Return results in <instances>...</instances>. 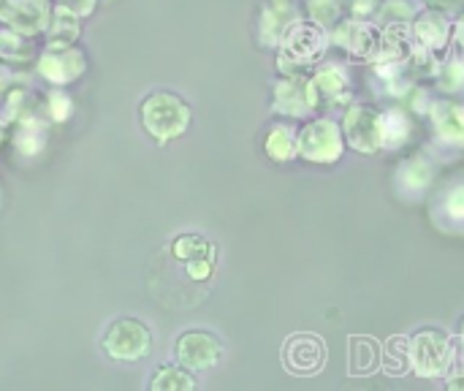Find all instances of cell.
Instances as JSON below:
<instances>
[{"instance_id":"1","label":"cell","mask_w":464,"mask_h":391,"mask_svg":"<svg viewBox=\"0 0 464 391\" xmlns=\"http://www.w3.org/2000/svg\"><path fill=\"white\" fill-rule=\"evenodd\" d=\"M139 122L155 144H169L185 136L193 122V109L179 93L155 90L139 103Z\"/></svg>"},{"instance_id":"2","label":"cell","mask_w":464,"mask_h":391,"mask_svg":"<svg viewBox=\"0 0 464 391\" xmlns=\"http://www.w3.org/2000/svg\"><path fill=\"white\" fill-rule=\"evenodd\" d=\"M329 52V33L313 22H294L277 46V71L283 76H310Z\"/></svg>"},{"instance_id":"3","label":"cell","mask_w":464,"mask_h":391,"mask_svg":"<svg viewBox=\"0 0 464 391\" xmlns=\"http://www.w3.org/2000/svg\"><path fill=\"white\" fill-rule=\"evenodd\" d=\"M408 354H411V373L424 381H440L451 370H457V340L438 329L424 327L408 337Z\"/></svg>"},{"instance_id":"4","label":"cell","mask_w":464,"mask_h":391,"mask_svg":"<svg viewBox=\"0 0 464 391\" xmlns=\"http://www.w3.org/2000/svg\"><path fill=\"white\" fill-rule=\"evenodd\" d=\"M345 155V136L337 120L313 117L296 133V158L313 166H334Z\"/></svg>"},{"instance_id":"5","label":"cell","mask_w":464,"mask_h":391,"mask_svg":"<svg viewBox=\"0 0 464 391\" xmlns=\"http://www.w3.org/2000/svg\"><path fill=\"white\" fill-rule=\"evenodd\" d=\"M340 128L345 136V147H351L359 155H378L383 150L386 139V122L383 109L372 103H351L343 109Z\"/></svg>"},{"instance_id":"6","label":"cell","mask_w":464,"mask_h":391,"mask_svg":"<svg viewBox=\"0 0 464 391\" xmlns=\"http://www.w3.org/2000/svg\"><path fill=\"white\" fill-rule=\"evenodd\" d=\"M101 348L111 362L133 365L152 354V332L144 321L125 316L109 324V329L101 337Z\"/></svg>"},{"instance_id":"7","label":"cell","mask_w":464,"mask_h":391,"mask_svg":"<svg viewBox=\"0 0 464 391\" xmlns=\"http://www.w3.org/2000/svg\"><path fill=\"white\" fill-rule=\"evenodd\" d=\"M307 98L313 112H343L353 103L348 73L337 63H318L307 76Z\"/></svg>"},{"instance_id":"8","label":"cell","mask_w":464,"mask_h":391,"mask_svg":"<svg viewBox=\"0 0 464 391\" xmlns=\"http://www.w3.org/2000/svg\"><path fill=\"white\" fill-rule=\"evenodd\" d=\"M177 362L190 373H209L223 362L226 346L218 335L207 329H188L174 343Z\"/></svg>"},{"instance_id":"9","label":"cell","mask_w":464,"mask_h":391,"mask_svg":"<svg viewBox=\"0 0 464 391\" xmlns=\"http://www.w3.org/2000/svg\"><path fill=\"white\" fill-rule=\"evenodd\" d=\"M381 41V27L370 19H356V16H343L332 30H329V46L345 52L353 60L370 63Z\"/></svg>"},{"instance_id":"10","label":"cell","mask_w":464,"mask_h":391,"mask_svg":"<svg viewBox=\"0 0 464 391\" xmlns=\"http://www.w3.org/2000/svg\"><path fill=\"white\" fill-rule=\"evenodd\" d=\"M427 120L440 147L464 150V103L454 101L451 95L435 98L427 112Z\"/></svg>"},{"instance_id":"11","label":"cell","mask_w":464,"mask_h":391,"mask_svg":"<svg viewBox=\"0 0 464 391\" xmlns=\"http://www.w3.org/2000/svg\"><path fill=\"white\" fill-rule=\"evenodd\" d=\"M84 68H87V57L76 46H46L44 54L38 57V73L54 87L76 82L84 73Z\"/></svg>"},{"instance_id":"12","label":"cell","mask_w":464,"mask_h":391,"mask_svg":"<svg viewBox=\"0 0 464 391\" xmlns=\"http://www.w3.org/2000/svg\"><path fill=\"white\" fill-rule=\"evenodd\" d=\"M326 362V343L318 335H291L283 346V365L294 376H315Z\"/></svg>"},{"instance_id":"13","label":"cell","mask_w":464,"mask_h":391,"mask_svg":"<svg viewBox=\"0 0 464 391\" xmlns=\"http://www.w3.org/2000/svg\"><path fill=\"white\" fill-rule=\"evenodd\" d=\"M411 33L419 46L432 49L440 57L454 46V19L435 8H421L411 24Z\"/></svg>"},{"instance_id":"14","label":"cell","mask_w":464,"mask_h":391,"mask_svg":"<svg viewBox=\"0 0 464 391\" xmlns=\"http://www.w3.org/2000/svg\"><path fill=\"white\" fill-rule=\"evenodd\" d=\"M272 112L283 120H304L313 114L307 98V76H283L272 82Z\"/></svg>"},{"instance_id":"15","label":"cell","mask_w":464,"mask_h":391,"mask_svg":"<svg viewBox=\"0 0 464 391\" xmlns=\"http://www.w3.org/2000/svg\"><path fill=\"white\" fill-rule=\"evenodd\" d=\"M0 22L22 35L44 33L49 24V3L46 0H0Z\"/></svg>"},{"instance_id":"16","label":"cell","mask_w":464,"mask_h":391,"mask_svg":"<svg viewBox=\"0 0 464 391\" xmlns=\"http://www.w3.org/2000/svg\"><path fill=\"white\" fill-rule=\"evenodd\" d=\"M294 22H299V8L294 0H264L258 14V41L277 49Z\"/></svg>"},{"instance_id":"17","label":"cell","mask_w":464,"mask_h":391,"mask_svg":"<svg viewBox=\"0 0 464 391\" xmlns=\"http://www.w3.org/2000/svg\"><path fill=\"white\" fill-rule=\"evenodd\" d=\"M435 177H438V166L430 155L424 152L408 155L397 169V191L408 199H419L432 188Z\"/></svg>"},{"instance_id":"18","label":"cell","mask_w":464,"mask_h":391,"mask_svg":"<svg viewBox=\"0 0 464 391\" xmlns=\"http://www.w3.org/2000/svg\"><path fill=\"white\" fill-rule=\"evenodd\" d=\"M296 133L299 128L291 120H277L264 133V155L272 163H291L296 158Z\"/></svg>"},{"instance_id":"19","label":"cell","mask_w":464,"mask_h":391,"mask_svg":"<svg viewBox=\"0 0 464 391\" xmlns=\"http://www.w3.org/2000/svg\"><path fill=\"white\" fill-rule=\"evenodd\" d=\"M79 14H73L68 5L57 3L54 14L46 24V46H73V41L79 38Z\"/></svg>"},{"instance_id":"20","label":"cell","mask_w":464,"mask_h":391,"mask_svg":"<svg viewBox=\"0 0 464 391\" xmlns=\"http://www.w3.org/2000/svg\"><path fill=\"white\" fill-rule=\"evenodd\" d=\"M383 122H386V139H383V150H402L416 131V120L408 109L402 106H392L383 109Z\"/></svg>"},{"instance_id":"21","label":"cell","mask_w":464,"mask_h":391,"mask_svg":"<svg viewBox=\"0 0 464 391\" xmlns=\"http://www.w3.org/2000/svg\"><path fill=\"white\" fill-rule=\"evenodd\" d=\"M440 63H443V57H440L438 52L424 49V46L416 44V46L411 49L408 60H405V73H408L416 84L432 82V79L438 76V71H440Z\"/></svg>"},{"instance_id":"22","label":"cell","mask_w":464,"mask_h":391,"mask_svg":"<svg viewBox=\"0 0 464 391\" xmlns=\"http://www.w3.org/2000/svg\"><path fill=\"white\" fill-rule=\"evenodd\" d=\"M150 389L152 391H193L198 389V378L196 373L185 370L182 365H160L155 370V376L150 378Z\"/></svg>"},{"instance_id":"23","label":"cell","mask_w":464,"mask_h":391,"mask_svg":"<svg viewBox=\"0 0 464 391\" xmlns=\"http://www.w3.org/2000/svg\"><path fill=\"white\" fill-rule=\"evenodd\" d=\"M381 365V346L370 337H351V373L370 376Z\"/></svg>"},{"instance_id":"24","label":"cell","mask_w":464,"mask_h":391,"mask_svg":"<svg viewBox=\"0 0 464 391\" xmlns=\"http://www.w3.org/2000/svg\"><path fill=\"white\" fill-rule=\"evenodd\" d=\"M432 84L446 93V95H457V93H464V54L462 52H454L449 57H443L440 63V71L438 76L432 79Z\"/></svg>"},{"instance_id":"25","label":"cell","mask_w":464,"mask_h":391,"mask_svg":"<svg viewBox=\"0 0 464 391\" xmlns=\"http://www.w3.org/2000/svg\"><path fill=\"white\" fill-rule=\"evenodd\" d=\"M419 11L421 8L413 0H381L372 22L378 27H386V24H413Z\"/></svg>"},{"instance_id":"26","label":"cell","mask_w":464,"mask_h":391,"mask_svg":"<svg viewBox=\"0 0 464 391\" xmlns=\"http://www.w3.org/2000/svg\"><path fill=\"white\" fill-rule=\"evenodd\" d=\"M381 367L389 376H408L411 373V354H408V337H392L381 348Z\"/></svg>"},{"instance_id":"27","label":"cell","mask_w":464,"mask_h":391,"mask_svg":"<svg viewBox=\"0 0 464 391\" xmlns=\"http://www.w3.org/2000/svg\"><path fill=\"white\" fill-rule=\"evenodd\" d=\"M171 253L179 264H188V261H196V259H207V256H218V248L204 239L201 234H182L174 239L171 245Z\"/></svg>"},{"instance_id":"28","label":"cell","mask_w":464,"mask_h":391,"mask_svg":"<svg viewBox=\"0 0 464 391\" xmlns=\"http://www.w3.org/2000/svg\"><path fill=\"white\" fill-rule=\"evenodd\" d=\"M304 16H307V22H313L329 33L345 14H343L340 0H304Z\"/></svg>"},{"instance_id":"29","label":"cell","mask_w":464,"mask_h":391,"mask_svg":"<svg viewBox=\"0 0 464 391\" xmlns=\"http://www.w3.org/2000/svg\"><path fill=\"white\" fill-rule=\"evenodd\" d=\"M440 210H443V218H446L449 223H459V226H464V180L451 182V185L443 191Z\"/></svg>"},{"instance_id":"30","label":"cell","mask_w":464,"mask_h":391,"mask_svg":"<svg viewBox=\"0 0 464 391\" xmlns=\"http://www.w3.org/2000/svg\"><path fill=\"white\" fill-rule=\"evenodd\" d=\"M46 114L54 122H65L73 114V101H71V95L63 87H52L46 93Z\"/></svg>"},{"instance_id":"31","label":"cell","mask_w":464,"mask_h":391,"mask_svg":"<svg viewBox=\"0 0 464 391\" xmlns=\"http://www.w3.org/2000/svg\"><path fill=\"white\" fill-rule=\"evenodd\" d=\"M432 101H435V98H432L424 87H419V84H416V87H413V90L400 101V106H402V109H408L413 117H427V112H430Z\"/></svg>"},{"instance_id":"32","label":"cell","mask_w":464,"mask_h":391,"mask_svg":"<svg viewBox=\"0 0 464 391\" xmlns=\"http://www.w3.org/2000/svg\"><path fill=\"white\" fill-rule=\"evenodd\" d=\"M215 267H218V256H207V259H196V261H188L185 264V275L196 283H204L215 275Z\"/></svg>"},{"instance_id":"33","label":"cell","mask_w":464,"mask_h":391,"mask_svg":"<svg viewBox=\"0 0 464 391\" xmlns=\"http://www.w3.org/2000/svg\"><path fill=\"white\" fill-rule=\"evenodd\" d=\"M343 14L345 16H356V19H372L381 0H340Z\"/></svg>"},{"instance_id":"34","label":"cell","mask_w":464,"mask_h":391,"mask_svg":"<svg viewBox=\"0 0 464 391\" xmlns=\"http://www.w3.org/2000/svg\"><path fill=\"white\" fill-rule=\"evenodd\" d=\"M421 3H424V8H435L440 14H449L451 19L464 14V0H421Z\"/></svg>"},{"instance_id":"35","label":"cell","mask_w":464,"mask_h":391,"mask_svg":"<svg viewBox=\"0 0 464 391\" xmlns=\"http://www.w3.org/2000/svg\"><path fill=\"white\" fill-rule=\"evenodd\" d=\"M63 5H68L73 14H79V16H90L92 11H95V0H60Z\"/></svg>"},{"instance_id":"36","label":"cell","mask_w":464,"mask_h":391,"mask_svg":"<svg viewBox=\"0 0 464 391\" xmlns=\"http://www.w3.org/2000/svg\"><path fill=\"white\" fill-rule=\"evenodd\" d=\"M33 133H38V142H35V147H27V155L38 152L41 142H46V133H41V128H35ZM16 139H30V128H27V125H22V131H19V136H16Z\"/></svg>"},{"instance_id":"37","label":"cell","mask_w":464,"mask_h":391,"mask_svg":"<svg viewBox=\"0 0 464 391\" xmlns=\"http://www.w3.org/2000/svg\"><path fill=\"white\" fill-rule=\"evenodd\" d=\"M454 46L464 54V14L454 19Z\"/></svg>"},{"instance_id":"38","label":"cell","mask_w":464,"mask_h":391,"mask_svg":"<svg viewBox=\"0 0 464 391\" xmlns=\"http://www.w3.org/2000/svg\"><path fill=\"white\" fill-rule=\"evenodd\" d=\"M457 365H462L464 367V316L459 318V324H457Z\"/></svg>"},{"instance_id":"39","label":"cell","mask_w":464,"mask_h":391,"mask_svg":"<svg viewBox=\"0 0 464 391\" xmlns=\"http://www.w3.org/2000/svg\"><path fill=\"white\" fill-rule=\"evenodd\" d=\"M446 389L464 391V370L462 373H457V376H451V378H446Z\"/></svg>"},{"instance_id":"40","label":"cell","mask_w":464,"mask_h":391,"mask_svg":"<svg viewBox=\"0 0 464 391\" xmlns=\"http://www.w3.org/2000/svg\"><path fill=\"white\" fill-rule=\"evenodd\" d=\"M0 144H3V125H0Z\"/></svg>"}]
</instances>
